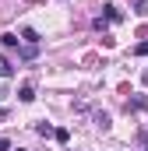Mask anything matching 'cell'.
Segmentation results:
<instances>
[{
    "mask_svg": "<svg viewBox=\"0 0 148 151\" xmlns=\"http://www.w3.org/2000/svg\"><path fill=\"white\" fill-rule=\"evenodd\" d=\"M0 151H11V141H7L4 134H0Z\"/></svg>",
    "mask_w": 148,
    "mask_h": 151,
    "instance_id": "30bf717a",
    "label": "cell"
},
{
    "mask_svg": "<svg viewBox=\"0 0 148 151\" xmlns=\"http://www.w3.org/2000/svg\"><path fill=\"white\" fill-rule=\"evenodd\" d=\"M36 134H42V137H49V134H53V127H49V123H39V127H36Z\"/></svg>",
    "mask_w": 148,
    "mask_h": 151,
    "instance_id": "ba28073f",
    "label": "cell"
},
{
    "mask_svg": "<svg viewBox=\"0 0 148 151\" xmlns=\"http://www.w3.org/2000/svg\"><path fill=\"white\" fill-rule=\"evenodd\" d=\"M134 14H148V0H134Z\"/></svg>",
    "mask_w": 148,
    "mask_h": 151,
    "instance_id": "8992f818",
    "label": "cell"
},
{
    "mask_svg": "<svg viewBox=\"0 0 148 151\" xmlns=\"http://www.w3.org/2000/svg\"><path fill=\"white\" fill-rule=\"evenodd\" d=\"M36 53H39V46H25V49H21V56H25V60H32Z\"/></svg>",
    "mask_w": 148,
    "mask_h": 151,
    "instance_id": "52a82bcc",
    "label": "cell"
},
{
    "mask_svg": "<svg viewBox=\"0 0 148 151\" xmlns=\"http://www.w3.org/2000/svg\"><path fill=\"white\" fill-rule=\"evenodd\" d=\"M134 53H138V56H148V42H138V46H134Z\"/></svg>",
    "mask_w": 148,
    "mask_h": 151,
    "instance_id": "9c48e42d",
    "label": "cell"
},
{
    "mask_svg": "<svg viewBox=\"0 0 148 151\" xmlns=\"http://www.w3.org/2000/svg\"><path fill=\"white\" fill-rule=\"evenodd\" d=\"M102 11H106V14H102V18H106V21H120V18H123V14H120V11H116V7H113V4H106V7H102Z\"/></svg>",
    "mask_w": 148,
    "mask_h": 151,
    "instance_id": "7a4b0ae2",
    "label": "cell"
},
{
    "mask_svg": "<svg viewBox=\"0 0 148 151\" xmlns=\"http://www.w3.org/2000/svg\"><path fill=\"white\" fill-rule=\"evenodd\" d=\"M0 42L11 49V46H18V35H14V32H7V35H0Z\"/></svg>",
    "mask_w": 148,
    "mask_h": 151,
    "instance_id": "5b68a950",
    "label": "cell"
},
{
    "mask_svg": "<svg viewBox=\"0 0 148 151\" xmlns=\"http://www.w3.org/2000/svg\"><path fill=\"white\" fill-rule=\"evenodd\" d=\"M141 84H145V88H148V70H145V74H141Z\"/></svg>",
    "mask_w": 148,
    "mask_h": 151,
    "instance_id": "8fae6325",
    "label": "cell"
},
{
    "mask_svg": "<svg viewBox=\"0 0 148 151\" xmlns=\"http://www.w3.org/2000/svg\"><path fill=\"white\" fill-rule=\"evenodd\" d=\"M18 151H21V148H18Z\"/></svg>",
    "mask_w": 148,
    "mask_h": 151,
    "instance_id": "7c38bea8",
    "label": "cell"
},
{
    "mask_svg": "<svg viewBox=\"0 0 148 151\" xmlns=\"http://www.w3.org/2000/svg\"><path fill=\"white\" fill-rule=\"evenodd\" d=\"M18 99H21V102H32V99H36V88H32V84H21V88H18Z\"/></svg>",
    "mask_w": 148,
    "mask_h": 151,
    "instance_id": "6da1fadb",
    "label": "cell"
},
{
    "mask_svg": "<svg viewBox=\"0 0 148 151\" xmlns=\"http://www.w3.org/2000/svg\"><path fill=\"white\" fill-rule=\"evenodd\" d=\"M145 151H148V148H145Z\"/></svg>",
    "mask_w": 148,
    "mask_h": 151,
    "instance_id": "4fadbf2b",
    "label": "cell"
},
{
    "mask_svg": "<svg viewBox=\"0 0 148 151\" xmlns=\"http://www.w3.org/2000/svg\"><path fill=\"white\" fill-rule=\"evenodd\" d=\"M21 39H25L28 46H39V32H36V28H25V32H21Z\"/></svg>",
    "mask_w": 148,
    "mask_h": 151,
    "instance_id": "3957f363",
    "label": "cell"
},
{
    "mask_svg": "<svg viewBox=\"0 0 148 151\" xmlns=\"http://www.w3.org/2000/svg\"><path fill=\"white\" fill-rule=\"evenodd\" d=\"M14 74V67H11V60L7 56H0V77H11Z\"/></svg>",
    "mask_w": 148,
    "mask_h": 151,
    "instance_id": "277c9868",
    "label": "cell"
}]
</instances>
